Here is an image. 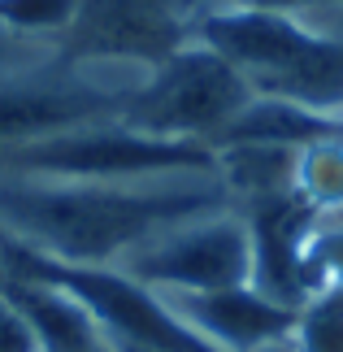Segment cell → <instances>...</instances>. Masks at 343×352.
<instances>
[{
  "label": "cell",
  "mask_w": 343,
  "mask_h": 352,
  "mask_svg": "<svg viewBox=\"0 0 343 352\" xmlns=\"http://www.w3.org/2000/svg\"><path fill=\"white\" fill-rule=\"evenodd\" d=\"M166 305L217 352H265L291 340L296 327V309L278 305L252 283L222 292H174L166 296Z\"/></svg>",
  "instance_id": "7"
},
{
  "label": "cell",
  "mask_w": 343,
  "mask_h": 352,
  "mask_svg": "<svg viewBox=\"0 0 343 352\" xmlns=\"http://www.w3.org/2000/svg\"><path fill=\"white\" fill-rule=\"evenodd\" d=\"M296 196L313 213H343V131L300 148Z\"/></svg>",
  "instance_id": "11"
},
{
  "label": "cell",
  "mask_w": 343,
  "mask_h": 352,
  "mask_svg": "<svg viewBox=\"0 0 343 352\" xmlns=\"http://www.w3.org/2000/svg\"><path fill=\"white\" fill-rule=\"evenodd\" d=\"M0 352H44L35 327L5 292H0Z\"/></svg>",
  "instance_id": "15"
},
{
  "label": "cell",
  "mask_w": 343,
  "mask_h": 352,
  "mask_svg": "<svg viewBox=\"0 0 343 352\" xmlns=\"http://www.w3.org/2000/svg\"><path fill=\"white\" fill-rule=\"evenodd\" d=\"M78 18V0H0V26L61 44Z\"/></svg>",
  "instance_id": "13"
},
{
  "label": "cell",
  "mask_w": 343,
  "mask_h": 352,
  "mask_svg": "<svg viewBox=\"0 0 343 352\" xmlns=\"http://www.w3.org/2000/svg\"><path fill=\"white\" fill-rule=\"evenodd\" d=\"M252 100V87L230 61H222L200 39H187L166 61L148 65L144 78L131 87L118 122L161 135V140H191L209 144L226 131L243 104Z\"/></svg>",
  "instance_id": "3"
},
{
  "label": "cell",
  "mask_w": 343,
  "mask_h": 352,
  "mask_svg": "<svg viewBox=\"0 0 343 352\" xmlns=\"http://www.w3.org/2000/svg\"><path fill=\"white\" fill-rule=\"evenodd\" d=\"M118 270L161 296L243 287L252 283V226L235 205L200 213L144 239L122 256Z\"/></svg>",
  "instance_id": "5"
},
{
  "label": "cell",
  "mask_w": 343,
  "mask_h": 352,
  "mask_svg": "<svg viewBox=\"0 0 343 352\" xmlns=\"http://www.w3.org/2000/svg\"><path fill=\"white\" fill-rule=\"evenodd\" d=\"M291 348L296 352H343V292L322 287L296 309Z\"/></svg>",
  "instance_id": "12"
},
{
  "label": "cell",
  "mask_w": 343,
  "mask_h": 352,
  "mask_svg": "<svg viewBox=\"0 0 343 352\" xmlns=\"http://www.w3.org/2000/svg\"><path fill=\"white\" fill-rule=\"evenodd\" d=\"M217 153V179L235 209H252L265 200L296 196V166L300 148H269V144H222Z\"/></svg>",
  "instance_id": "9"
},
{
  "label": "cell",
  "mask_w": 343,
  "mask_h": 352,
  "mask_svg": "<svg viewBox=\"0 0 343 352\" xmlns=\"http://www.w3.org/2000/svg\"><path fill=\"white\" fill-rule=\"evenodd\" d=\"M326 218H343V213H326Z\"/></svg>",
  "instance_id": "16"
},
{
  "label": "cell",
  "mask_w": 343,
  "mask_h": 352,
  "mask_svg": "<svg viewBox=\"0 0 343 352\" xmlns=\"http://www.w3.org/2000/svg\"><path fill=\"white\" fill-rule=\"evenodd\" d=\"M204 9L209 0H78L61 57L148 70L187 44Z\"/></svg>",
  "instance_id": "6"
},
{
  "label": "cell",
  "mask_w": 343,
  "mask_h": 352,
  "mask_svg": "<svg viewBox=\"0 0 343 352\" xmlns=\"http://www.w3.org/2000/svg\"><path fill=\"white\" fill-rule=\"evenodd\" d=\"M0 292L26 314L44 352H113L104 327L78 305L70 292L44 278H0Z\"/></svg>",
  "instance_id": "8"
},
{
  "label": "cell",
  "mask_w": 343,
  "mask_h": 352,
  "mask_svg": "<svg viewBox=\"0 0 343 352\" xmlns=\"http://www.w3.org/2000/svg\"><path fill=\"white\" fill-rule=\"evenodd\" d=\"M144 78L135 65L109 61H52L44 70L0 78V148H18L52 135L118 122L131 87Z\"/></svg>",
  "instance_id": "4"
},
{
  "label": "cell",
  "mask_w": 343,
  "mask_h": 352,
  "mask_svg": "<svg viewBox=\"0 0 343 352\" xmlns=\"http://www.w3.org/2000/svg\"><path fill=\"white\" fill-rule=\"evenodd\" d=\"M343 126L331 118H318L309 109H300L291 100L278 96H256L243 104V109L226 122V131L213 140V148L222 144H269V148H309L313 140H326V135H339Z\"/></svg>",
  "instance_id": "10"
},
{
  "label": "cell",
  "mask_w": 343,
  "mask_h": 352,
  "mask_svg": "<svg viewBox=\"0 0 343 352\" xmlns=\"http://www.w3.org/2000/svg\"><path fill=\"white\" fill-rule=\"evenodd\" d=\"M305 274H309V292L322 287L343 292V218L318 213V222L305 239Z\"/></svg>",
  "instance_id": "14"
},
{
  "label": "cell",
  "mask_w": 343,
  "mask_h": 352,
  "mask_svg": "<svg viewBox=\"0 0 343 352\" xmlns=\"http://www.w3.org/2000/svg\"><path fill=\"white\" fill-rule=\"evenodd\" d=\"M217 153L209 144L161 140L126 126V122H96L52 140L0 148V174L18 179H65V183H148L170 174H209Z\"/></svg>",
  "instance_id": "2"
},
{
  "label": "cell",
  "mask_w": 343,
  "mask_h": 352,
  "mask_svg": "<svg viewBox=\"0 0 343 352\" xmlns=\"http://www.w3.org/2000/svg\"><path fill=\"white\" fill-rule=\"evenodd\" d=\"M230 209L217 170L148 183H65L0 174V235L61 265H118L174 222Z\"/></svg>",
  "instance_id": "1"
}]
</instances>
